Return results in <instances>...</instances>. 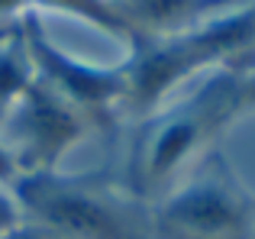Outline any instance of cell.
<instances>
[{
	"label": "cell",
	"instance_id": "cell-1",
	"mask_svg": "<svg viewBox=\"0 0 255 239\" xmlns=\"http://www.w3.org/2000/svg\"><path fill=\"white\" fill-rule=\"evenodd\" d=\"M236 75L239 68H217L204 75V84L187 97L162 104L155 114L139 120L126 168L120 171L139 197L158 201L239 120Z\"/></svg>",
	"mask_w": 255,
	"mask_h": 239
},
{
	"label": "cell",
	"instance_id": "cell-2",
	"mask_svg": "<svg viewBox=\"0 0 255 239\" xmlns=\"http://www.w3.org/2000/svg\"><path fill=\"white\" fill-rule=\"evenodd\" d=\"M255 62V0L210 16L168 36H142L129 42L123 62V117L145 120L168 104L178 84L217 68H246Z\"/></svg>",
	"mask_w": 255,
	"mask_h": 239
},
{
	"label": "cell",
	"instance_id": "cell-3",
	"mask_svg": "<svg viewBox=\"0 0 255 239\" xmlns=\"http://www.w3.org/2000/svg\"><path fill=\"white\" fill-rule=\"evenodd\" d=\"M10 194L23 217L71 239H155L152 201L139 197L123 175L107 168L19 175Z\"/></svg>",
	"mask_w": 255,
	"mask_h": 239
},
{
	"label": "cell",
	"instance_id": "cell-4",
	"mask_svg": "<svg viewBox=\"0 0 255 239\" xmlns=\"http://www.w3.org/2000/svg\"><path fill=\"white\" fill-rule=\"evenodd\" d=\"M155 239H255V194L213 145L152 201Z\"/></svg>",
	"mask_w": 255,
	"mask_h": 239
},
{
	"label": "cell",
	"instance_id": "cell-5",
	"mask_svg": "<svg viewBox=\"0 0 255 239\" xmlns=\"http://www.w3.org/2000/svg\"><path fill=\"white\" fill-rule=\"evenodd\" d=\"M94 132H104L97 120L39 78L0 123V139L19 175L62 171V158Z\"/></svg>",
	"mask_w": 255,
	"mask_h": 239
},
{
	"label": "cell",
	"instance_id": "cell-6",
	"mask_svg": "<svg viewBox=\"0 0 255 239\" xmlns=\"http://www.w3.org/2000/svg\"><path fill=\"white\" fill-rule=\"evenodd\" d=\"M23 32L39 81H45L52 91L68 97L84 114H91L104 132L117 129V123L123 120V97H126L123 65H91L68 55L62 45H55L45 36L39 10L23 13Z\"/></svg>",
	"mask_w": 255,
	"mask_h": 239
},
{
	"label": "cell",
	"instance_id": "cell-7",
	"mask_svg": "<svg viewBox=\"0 0 255 239\" xmlns=\"http://www.w3.org/2000/svg\"><path fill=\"white\" fill-rule=\"evenodd\" d=\"M129 29V42L142 36H168L220 16L249 0H104ZM129 49V45H126Z\"/></svg>",
	"mask_w": 255,
	"mask_h": 239
},
{
	"label": "cell",
	"instance_id": "cell-8",
	"mask_svg": "<svg viewBox=\"0 0 255 239\" xmlns=\"http://www.w3.org/2000/svg\"><path fill=\"white\" fill-rule=\"evenodd\" d=\"M32 81H36V68H32L29 45H26L23 16H16L10 26L0 29V123L16 107V101L26 94Z\"/></svg>",
	"mask_w": 255,
	"mask_h": 239
},
{
	"label": "cell",
	"instance_id": "cell-9",
	"mask_svg": "<svg viewBox=\"0 0 255 239\" xmlns=\"http://www.w3.org/2000/svg\"><path fill=\"white\" fill-rule=\"evenodd\" d=\"M236 107H239V117L255 114V62L239 68L236 75Z\"/></svg>",
	"mask_w": 255,
	"mask_h": 239
},
{
	"label": "cell",
	"instance_id": "cell-10",
	"mask_svg": "<svg viewBox=\"0 0 255 239\" xmlns=\"http://www.w3.org/2000/svg\"><path fill=\"white\" fill-rule=\"evenodd\" d=\"M19 220H23V210H19L16 197L10 194V188H3V184H0V233L13 230Z\"/></svg>",
	"mask_w": 255,
	"mask_h": 239
},
{
	"label": "cell",
	"instance_id": "cell-11",
	"mask_svg": "<svg viewBox=\"0 0 255 239\" xmlns=\"http://www.w3.org/2000/svg\"><path fill=\"white\" fill-rule=\"evenodd\" d=\"M19 178V171H16V162H13V155L6 152V145H3V139H0V184L3 188H10L13 181Z\"/></svg>",
	"mask_w": 255,
	"mask_h": 239
}]
</instances>
